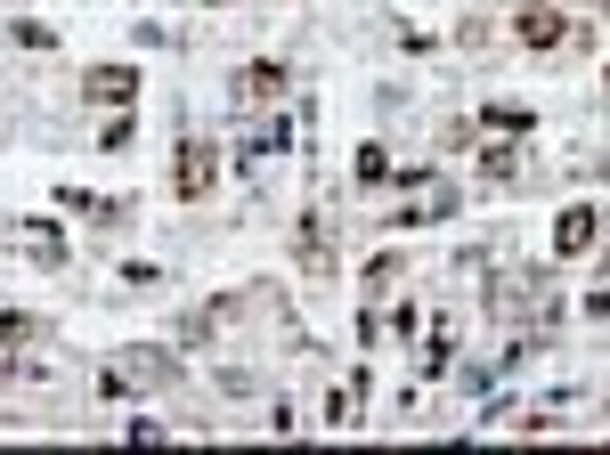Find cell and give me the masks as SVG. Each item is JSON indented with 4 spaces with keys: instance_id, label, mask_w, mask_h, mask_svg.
Instances as JSON below:
<instances>
[{
    "instance_id": "cell-1",
    "label": "cell",
    "mask_w": 610,
    "mask_h": 455,
    "mask_svg": "<svg viewBox=\"0 0 610 455\" xmlns=\"http://www.w3.org/2000/svg\"><path fill=\"white\" fill-rule=\"evenodd\" d=\"M513 33H521V49H562V41H578V25H570L562 9H521Z\"/></svg>"
},
{
    "instance_id": "cell-2",
    "label": "cell",
    "mask_w": 610,
    "mask_h": 455,
    "mask_svg": "<svg viewBox=\"0 0 610 455\" xmlns=\"http://www.w3.org/2000/svg\"><path fill=\"white\" fill-rule=\"evenodd\" d=\"M204 187H212V147L188 139V147H179V163H171V195H179V204H196Z\"/></svg>"
},
{
    "instance_id": "cell-3",
    "label": "cell",
    "mask_w": 610,
    "mask_h": 455,
    "mask_svg": "<svg viewBox=\"0 0 610 455\" xmlns=\"http://www.w3.org/2000/svg\"><path fill=\"white\" fill-rule=\"evenodd\" d=\"M594 228H602V220H594L586 204H570V212L554 220V252H562V260H578V252H594Z\"/></svg>"
},
{
    "instance_id": "cell-4",
    "label": "cell",
    "mask_w": 610,
    "mask_h": 455,
    "mask_svg": "<svg viewBox=\"0 0 610 455\" xmlns=\"http://www.w3.org/2000/svg\"><path fill=\"white\" fill-rule=\"evenodd\" d=\"M131 90H139V74H131V65H98V74H90V98H98V106H122Z\"/></svg>"
},
{
    "instance_id": "cell-5",
    "label": "cell",
    "mask_w": 610,
    "mask_h": 455,
    "mask_svg": "<svg viewBox=\"0 0 610 455\" xmlns=\"http://www.w3.org/2000/svg\"><path fill=\"white\" fill-rule=\"evenodd\" d=\"M383 179H399V171H391V155H383L375 139H366V147H358V187H383Z\"/></svg>"
},
{
    "instance_id": "cell-6",
    "label": "cell",
    "mask_w": 610,
    "mask_h": 455,
    "mask_svg": "<svg viewBox=\"0 0 610 455\" xmlns=\"http://www.w3.org/2000/svg\"><path fill=\"white\" fill-rule=\"evenodd\" d=\"M236 90H253V98H269V90H285V65H253V74H244Z\"/></svg>"
},
{
    "instance_id": "cell-7",
    "label": "cell",
    "mask_w": 610,
    "mask_h": 455,
    "mask_svg": "<svg viewBox=\"0 0 610 455\" xmlns=\"http://www.w3.org/2000/svg\"><path fill=\"white\" fill-rule=\"evenodd\" d=\"M602 90H610V82H602Z\"/></svg>"
}]
</instances>
